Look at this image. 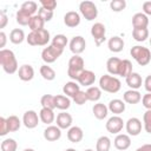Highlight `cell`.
<instances>
[{"label": "cell", "mask_w": 151, "mask_h": 151, "mask_svg": "<svg viewBox=\"0 0 151 151\" xmlns=\"http://www.w3.org/2000/svg\"><path fill=\"white\" fill-rule=\"evenodd\" d=\"M0 64L4 71L8 74H13L18 71V61L15 54L11 50H1L0 51Z\"/></svg>", "instance_id": "obj_1"}, {"label": "cell", "mask_w": 151, "mask_h": 151, "mask_svg": "<svg viewBox=\"0 0 151 151\" xmlns=\"http://www.w3.org/2000/svg\"><path fill=\"white\" fill-rule=\"evenodd\" d=\"M84 65H85L84 59H83L80 55L74 54V55L71 57L70 60H68L67 76H68L71 79L78 81V78L80 77V74H81L83 71L85 70V68H84Z\"/></svg>", "instance_id": "obj_2"}, {"label": "cell", "mask_w": 151, "mask_h": 151, "mask_svg": "<svg viewBox=\"0 0 151 151\" xmlns=\"http://www.w3.org/2000/svg\"><path fill=\"white\" fill-rule=\"evenodd\" d=\"M130 54L140 66H146L151 61V52L147 47L136 45L130 50Z\"/></svg>", "instance_id": "obj_3"}, {"label": "cell", "mask_w": 151, "mask_h": 151, "mask_svg": "<svg viewBox=\"0 0 151 151\" xmlns=\"http://www.w3.org/2000/svg\"><path fill=\"white\" fill-rule=\"evenodd\" d=\"M120 80L113 76L110 74H104L99 79V87L109 93H117L120 90Z\"/></svg>", "instance_id": "obj_4"}, {"label": "cell", "mask_w": 151, "mask_h": 151, "mask_svg": "<svg viewBox=\"0 0 151 151\" xmlns=\"http://www.w3.org/2000/svg\"><path fill=\"white\" fill-rule=\"evenodd\" d=\"M79 11L81 13V15L87 20V21H92L97 18L98 15V9H97V6L94 2L92 1H88V0H85V1H81L79 4Z\"/></svg>", "instance_id": "obj_5"}, {"label": "cell", "mask_w": 151, "mask_h": 151, "mask_svg": "<svg viewBox=\"0 0 151 151\" xmlns=\"http://www.w3.org/2000/svg\"><path fill=\"white\" fill-rule=\"evenodd\" d=\"M105 34H106V28L105 25L101 22H96L91 27V35L94 39V44L97 46H100L105 41Z\"/></svg>", "instance_id": "obj_6"}, {"label": "cell", "mask_w": 151, "mask_h": 151, "mask_svg": "<svg viewBox=\"0 0 151 151\" xmlns=\"http://www.w3.org/2000/svg\"><path fill=\"white\" fill-rule=\"evenodd\" d=\"M61 54H63V50H59V48L54 47L53 45H50V46H47V47H45L42 50V52H41V59L46 64H52Z\"/></svg>", "instance_id": "obj_7"}, {"label": "cell", "mask_w": 151, "mask_h": 151, "mask_svg": "<svg viewBox=\"0 0 151 151\" xmlns=\"http://www.w3.org/2000/svg\"><path fill=\"white\" fill-rule=\"evenodd\" d=\"M105 127L110 133L118 134L124 127V120L119 116H113V117L109 118V120L105 124Z\"/></svg>", "instance_id": "obj_8"}, {"label": "cell", "mask_w": 151, "mask_h": 151, "mask_svg": "<svg viewBox=\"0 0 151 151\" xmlns=\"http://www.w3.org/2000/svg\"><path fill=\"white\" fill-rule=\"evenodd\" d=\"M85 47H86V41L81 35H76L70 41V50L73 54L79 55L85 51Z\"/></svg>", "instance_id": "obj_9"}, {"label": "cell", "mask_w": 151, "mask_h": 151, "mask_svg": "<svg viewBox=\"0 0 151 151\" xmlns=\"http://www.w3.org/2000/svg\"><path fill=\"white\" fill-rule=\"evenodd\" d=\"M39 120H40V118H39L38 113L35 111H33V110L26 111L24 113V116H22V123H24V125L27 129H34V127H37L38 124H39Z\"/></svg>", "instance_id": "obj_10"}, {"label": "cell", "mask_w": 151, "mask_h": 151, "mask_svg": "<svg viewBox=\"0 0 151 151\" xmlns=\"http://www.w3.org/2000/svg\"><path fill=\"white\" fill-rule=\"evenodd\" d=\"M125 127L129 136H138L142 132V122L138 118L132 117L126 122Z\"/></svg>", "instance_id": "obj_11"}, {"label": "cell", "mask_w": 151, "mask_h": 151, "mask_svg": "<svg viewBox=\"0 0 151 151\" xmlns=\"http://www.w3.org/2000/svg\"><path fill=\"white\" fill-rule=\"evenodd\" d=\"M61 137V129L55 125H50L44 130V138L47 142H55L59 140Z\"/></svg>", "instance_id": "obj_12"}, {"label": "cell", "mask_w": 151, "mask_h": 151, "mask_svg": "<svg viewBox=\"0 0 151 151\" xmlns=\"http://www.w3.org/2000/svg\"><path fill=\"white\" fill-rule=\"evenodd\" d=\"M113 144H114V147L118 149V150H126L130 147L131 145V138L129 134H125V133H118L113 140Z\"/></svg>", "instance_id": "obj_13"}, {"label": "cell", "mask_w": 151, "mask_h": 151, "mask_svg": "<svg viewBox=\"0 0 151 151\" xmlns=\"http://www.w3.org/2000/svg\"><path fill=\"white\" fill-rule=\"evenodd\" d=\"M72 116L65 111L58 113L57 116V126L60 127L61 130H65V129H70L71 125H72Z\"/></svg>", "instance_id": "obj_14"}, {"label": "cell", "mask_w": 151, "mask_h": 151, "mask_svg": "<svg viewBox=\"0 0 151 151\" xmlns=\"http://www.w3.org/2000/svg\"><path fill=\"white\" fill-rule=\"evenodd\" d=\"M18 76H19V79L20 80H22V81H29L34 77V68L31 65L25 64V65H22V66L19 67Z\"/></svg>", "instance_id": "obj_15"}, {"label": "cell", "mask_w": 151, "mask_h": 151, "mask_svg": "<svg viewBox=\"0 0 151 151\" xmlns=\"http://www.w3.org/2000/svg\"><path fill=\"white\" fill-rule=\"evenodd\" d=\"M94 81H96V74L90 70H84L83 73L80 74V77L78 78V83L81 86L90 87L91 85L94 84Z\"/></svg>", "instance_id": "obj_16"}, {"label": "cell", "mask_w": 151, "mask_h": 151, "mask_svg": "<svg viewBox=\"0 0 151 151\" xmlns=\"http://www.w3.org/2000/svg\"><path fill=\"white\" fill-rule=\"evenodd\" d=\"M64 24L67 27H77L80 24V15L79 13L74 12V11H70L64 15Z\"/></svg>", "instance_id": "obj_17"}, {"label": "cell", "mask_w": 151, "mask_h": 151, "mask_svg": "<svg viewBox=\"0 0 151 151\" xmlns=\"http://www.w3.org/2000/svg\"><path fill=\"white\" fill-rule=\"evenodd\" d=\"M124 45H125V44H124V40H123L120 37H118V35L111 37V38L109 39V41H107V47H109V50H110L111 52H113V53H118V52L123 51Z\"/></svg>", "instance_id": "obj_18"}, {"label": "cell", "mask_w": 151, "mask_h": 151, "mask_svg": "<svg viewBox=\"0 0 151 151\" xmlns=\"http://www.w3.org/2000/svg\"><path fill=\"white\" fill-rule=\"evenodd\" d=\"M122 59L117 57H111L106 61V70L111 76H118L119 74V67H120Z\"/></svg>", "instance_id": "obj_19"}, {"label": "cell", "mask_w": 151, "mask_h": 151, "mask_svg": "<svg viewBox=\"0 0 151 151\" xmlns=\"http://www.w3.org/2000/svg\"><path fill=\"white\" fill-rule=\"evenodd\" d=\"M149 18L144 13H136L132 17V26L133 28H147Z\"/></svg>", "instance_id": "obj_20"}, {"label": "cell", "mask_w": 151, "mask_h": 151, "mask_svg": "<svg viewBox=\"0 0 151 151\" xmlns=\"http://www.w3.org/2000/svg\"><path fill=\"white\" fill-rule=\"evenodd\" d=\"M125 80H126L127 86H129L131 90H138V88L142 86V84H143L142 77H140V74L137 73V72H132L130 76H127V77L125 78Z\"/></svg>", "instance_id": "obj_21"}, {"label": "cell", "mask_w": 151, "mask_h": 151, "mask_svg": "<svg viewBox=\"0 0 151 151\" xmlns=\"http://www.w3.org/2000/svg\"><path fill=\"white\" fill-rule=\"evenodd\" d=\"M84 137V132L79 126H71L67 131V139L71 143H79Z\"/></svg>", "instance_id": "obj_22"}, {"label": "cell", "mask_w": 151, "mask_h": 151, "mask_svg": "<svg viewBox=\"0 0 151 151\" xmlns=\"http://www.w3.org/2000/svg\"><path fill=\"white\" fill-rule=\"evenodd\" d=\"M123 99L127 104H138L142 100V94L137 90H129L123 94Z\"/></svg>", "instance_id": "obj_23"}, {"label": "cell", "mask_w": 151, "mask_h": 151, "mask_svg": "<svg viewBox=\"0 0 151 151\" xmlns=\"http://www.w3.org/2000/svg\"><path fill=\"white\" fill-rule=\"evenodd\" d=\"M92 112H93V114H94V117H96L97 119L101 120V119H104V118L107 117L109 107H107L105 104H103V103H97V104L93 105Z\"/></svg>", "instance_id": "obj_24"}, {"label": "cell", "mask_w": 151, "mask_h": 151, "mask_svg": "<svg viewBox=\"0 0 151 151\" xmlns=\"http://www.w3.org/2000/svg\"><path fill=\"white\" fill-rule=\"evenodd\" d=\"M109 111H111L114 114H120L125 111V101L120 99H112L109 103Z\"/></svg>", "instance_id": "obj_25"}, {"label": "cell", "mask_w": 151, "mask_h": 151, "mask_svg": "<svg viewBox=\"0 0 151 151\" xmlns=\"http://www.w3.org/2000/svg\"><path fill=\"white\" fill-rule=\"evenodd\" d=\"M79 91H80V85H78L76 81H67L63 87L64 94L66 97H71V98H73Z\"/></svg>", "instance_id": "obj_26"}, {"label": "cell", "mask_w": 151, "mask_h": 151, "mask_svg": "<svg viewBox=\"0 0 151 151\" xmlns=\"http://www.w3.org/2000/svg\"><path fill=\"white\" fill-rule=\"evenodd\" d=\"M54 104L58 110L65 111L71 106V100L68 97H66L64 94H57V96H54Z\"/></svg>", "instance_id": "obj_27"}, {"label": "cell", "mask_w": 151, "mask_h": 151, "mask_svg": "<svg viewBox=\"0 0 151 151\" xmlns=\"http://www.w3.org/2000/svg\"><path fill=\"white\" fill-rule=\"evenodd\" d=\"M39 118H40V120H41L44 124L50 125L51 123L54 122L55 114H54L53 110L46 109V107H41V110H40V112H39Z\"/></svg>", "instance_id": "obj_28"}, {"label": "cell", "mask_w": 151, "mask_h": 151, "mask_svg": "<svg viewBox=\"0 0 151 151\" xmlns=\"http://www.w3.org/2000/svg\"><path fill=\"white\" fill-rule=\"evenodd\" d=\"M25 39H26V37H25V33H24V31H22L21 28H14V29H12L11 33H9V40H11V42H13L14 45L21 44Z\"/></svg>", "instance_id": "obj_29"}, {"label": "cell", "mask_w": 151, "mask_h": 151, "mask_svg": "<svg viewBox=\"0 0 151 151\" xmlns=\"http://www.w3.org/2000/svg\"><path fill=\"white\" fill-rule=\"evenodd\" d=\"M35 37H37V45L38 46H45L48 44L51 37H50V32L45 28L37 31L35 32Z\"/></svg>", "instance_id": "obj_30"}, {"label": "cell", "mask_w": 151, "mask_h": 151, "mask_svg": "<svg viewBox=\"0 0 151 151\" xmlns=\"http://www.w3.org/2000/svg\"><path fill=\"white\" fill-rule=\"evenodd\" d=\"M111 140L107 136H101L97 139L96 143V151H110Z\"/></svg>", "instance_id": "obj_31"}, {"label": "cell", "mask_w": 151, "mask_h": 151, "mask_svg": "<svg viewBox=\"0 0 151 151\" xmlns=\"http://www.w3.org/2000/svg\"><path fill=\"white\" fill-rule=\"evenodd\" d=\"M86 96L90 101H98L101 97V88L98 86H90L86 90Z\"/></svg>", "instance_id": "obj_32"}, {"label": "cell", "mask_w": 151, "mask_h": 151, "mask_svg": "<svg viewBox=\"0 0 151 151\" xmlns=\"http://www.w3.org/2000/svg\"><path fill=\"white\" fill-rule=\"evenodd\" d=\"M44 25H45V21L37 14V15H33L29 24H28V27L31 28V32H37V31H40L44 28Z\"/></svg>", "instance_id": "obj_33"}, {"label": "cell", "mask_w": 151, "mask_h": 151, "mask_svg": "<svg viewBox=\"0 0 151 151\" xmlns=\"http://www.w3.org/2000/svg\"><path fill=\"white\" fill-rule=\"evenodd\" d=\"M132 73V63L127 59H123L120 63V67H119V74L120 77L126 78L127 76H130Z\"/></svg>", "instance_id": "obj_34"}, {"label": "cell", "mask_w": 151, "mask_h": 151, "mask_svg": "<svg viewBox=\"0 0 151 151\" xmlns=\"http://www.w3.org/2000/svg\"><path fill=\"white\" fill-rule=\"evenodd\" d=\"M132 37L136 41H145L149 38V29L147 28H133L132 29Z\"/></svg>", "instance_id": "obj_35"}, {"label": "cell", "mask_w": 151, "mask_h": 151, "mask_svg": "<svg viewBox=\"0 0 151 151\" xmlns=\"http://www.w3.org/2000/svg\"><path fill=\"white\" fill-rule=\"evenodd\" d=\"M40 76L45 79V80H48V81H51V80H53L54 78H55V71L51 67V66H48V65H42V66H40Z\"/></svg>", "instance_id": "obj_36"}, {"label": "cell", "mask_w": 151, "mask_h": 151, "mask_svg": "<svg viewBox=\"0 0 151 151\" xmlns=\"http://www.w3.org/2000/svg\"><path fill=\"white\" fill-rule=\"evenodd\" d=\"M67 42H68V41H67L66 35H64V34H57V35H54V37H53L51 45H53L54 47H57V48H59V50H63V51H64V48L66 47Z\"/></svg>", "instance_id": "obj_37"}, {"label": "cell", "mask_w": 151, "mask_h": 151, "mask_svg": "<svg viewBox=\"0 0 151 151\" xmlns=\"http://www.w3.org/2000/svg\"><path fill=\"white\" fill-rule=\"evenodd\" d=\"M20 9H21L22 12L27 13L28 15L33 17L34 13L38 11V5H37V2H34V1H25V2L21 5Z\"/></svg>", "instance_id": "obj_38"}, {"label": "cell", "mask_w": 151, "mask_h": 151, "mask_svg": "<svg viewBox=\"0 0 151 151\" xmlns=\"http://www.w3.org/2000/svg\"><path fill=\"white\" fill-rule=\"evenodd\" d=\"M40 104H41L42 107L54 110V109H55L54 96H52V94H44V96L41 97V99H40Z\"/></svg>", "instance_id": "obj_39"}, {"label": "cell", "mask_w": 151, "mask_h": 151, "mask_svg": "<svg viewBox=\"0 0 151 151\" xmlns=\"http://www.w3.org/2000/svg\"><path fill=\"white\" fill-rule=\"evenodd\" d=\"M18 144L13 138H7L1 142V151H17Z\"/></svg>", "instance_id": "obj_40"}, {"label": "cell", "mask_w": 151, "mask_h": 151, "mask_svg": "<svg viewBox=\"0 0 151 151\" xmlns=\"http://www.w3.org/2000/svg\"><path fill=\"white\" fill-rule=\"evenodd\" d=\"M15 19H17V22H18L19 25H21V26H27V25L29 24L31 19H32V17H31V15H28L27 13L22 12L21 9H19V11L17 12Z\"/></svg>", "instance_id": "obj_41"}, {"label": "cell", "mask_w": 151, "mask_h": 151, "mask_svg": "<svg viewBox=\"0 0 151 151\" xmlns=\"http://www.w3.org/2000/svg\"><path fill=\"white\" fill-rule=\"evenodd\" d=\"M7 123H8V127H9V132H15L20 129L21 126V122L17 116H9L7 118Z\"/></svg>", "instance_id": "obj_42"}, {"label": "cell", "mask_w": 151, "mask_h": 151, "mask_svg": "<svg viewBox=\"0 0 151 151\" xmlns=\"http://www.w3.org/2000/svg\"><path fill=\"white\" fill-rule=\"evenodd\" d=\"M126 7V1L125 0H112L110 2V8L113 12H120L123 9H125Z\"/></svg>", "instance_id": "obj_43"}, {"label": "cell", "mask_w": 151, "mask_h": 151, "mask_svg": "<svg viewBox=\"0 0 151 151\" xmlns=\"http://www.w3.org/2000/svg\"><path fill=\"white\" fill-rule=\"evenodd\" d=\"M73 101L77 104V105H84L88 99H87V96H86V91H79L73 98Z\"/></svg>", "instance_id": "obj_44"}, {"label": "cell", "mask_w": 151, "mask_h": 151, "mask_svg": "<svg viewBox=\"0 0 151 151\" xmlns=\"http://www.w3.org/2000/svg\"><path fill=\"white\" fill-rule=\"evenodd\" d=\"M143 123L144 129L147 133H151V110H146V112L143 116Z\"/></svg>", "instance_id": "obj_45"}, {"label": "cell", "mask_w": 151, "mask_h": 151, "mask_svg": "<svg viewBox=\"0 0 151 151\" xmlns=\"http://www.w3.org/2000/svg\"><path fill=\"white\" fill-rule=\"evenodd\" d=\"M38 15H39L44 21H50V20L53 18V11H48V9H45V8L40 7L39 11H38Z\"/></svg>", "instance_id": "obj_46"}, {"label": "cell", "mask_w": 151, "mask_h": 151, "mask_svg": "<svg viewBox=\"0 0 151 151\" xmlns=\"http://www.w3.org/2000/svg\"><path fill=\"white\" fill-rule=\"evenodd\" d=\"M9 132V127H8V123H7V118L1 117L0 118V136H6Z\"/></svg>", "instance_id": "obj_47"}, {"label": "cell", "mask_w": 151, "mask_h": 151, "mask_svg": "<svg viewBox=\"0 0 151 151\" xmlns=\"http://www.w3.org/2000/svg\"><path fill=\"white\" fill-rule=\"evenodd\" d=\"M40 5L42 8L48 9V11H53L57 7V1L55 0H41Z\"/></svg>", "instance_id": "obj_48"}, {"label": "cell", "mask_w": 151, "mask_h": 151, "mask_svg": "<svg viewBox=\"0 0 151 151\" xmlns=\"http://www.w3.org/2000/svg\"><path fill=\"white\" fill-rule=\"evenodd\" d=\"M142 104L146 110H151V93H146L143 96Z\"/></svg>", "instance_id": "obj_49"}, {"label": "cell", "mask_w": 151, "mask_h": 151, "mask_svg": "<svg viewBox=\"0 0 151 151\" xmlns=\"http://www.w3.org/2000/svg\"><path fill=\"white\" fill-rule=\"evenodd\" d=\"M26 40H27V44H28V45H31V46H38V45H37L35 32H31V33H28V35L26 37Z\"/></svg>", "instance_id": "obj_50"}, {"label": "cell", "mask_w": 151, "mask_h": 151, "mask_svg": "<svg viewBox=\"0 0 151 151\" xmlns=\"http://www.w3.org/2000/svg\"><path fill=\"white\" fill-rule=\"evenodd\" d=\"M7 21H8L7 15L5 14L4 11H1L0 12V28H5V26L7 25Z\"/></svg>", "instance_id": "obj_51"}, {"label": "cell", "mask_w": 151, "mask_h": 151, "mask_svg": "<svg viewBox=\"0 0 151 151\" xmlns=\"http://www.w3.org/2000/svg\"><path fill=\"white\" fill-rule=\"evenodd\" d=\"M143 13L145 15H151V1H145L143 4Z\"/></svg>", "instance_id": "obj_52"}, {"label": "cell", "mask_w": 151, "mask_h": 151, "mask_svg": "<svg viewBox=\"0 0 151 151\" xmlns=\"http://www.w3.org/2000/svg\"><path fill=\"white\" fill-rule=\"evenodd\" d=\"M144 87H145V90L149 93H151V74H149L145 78V80H144Z\"/></svg>", "instance_id": "obj_53"}, {"label": "cell", "mask_w": 151, "mask_h": 151, "mask_svg": "<svg viewBox=\"0 0 151 151\" xmlns=\"http://www.w3.org/2000/svg\"><path fill=\"white\" fill-rule=\"evenodd\" d=\"M0 40H1L0 47H1V50H4V47L6 45V34H5V32H0Z\"/></svg>", "instance_id": "obj_54"}, {"label": "cell", "mask_w": 151, "mask_h": 151, "mask_svg": "<svg viewBox=\"0 0 151 151\" xmlns=\"http://www.w3.org/2000/svg\"><path fill=\"white\" fill-rule=\"evenodd\" d=\"M136 151H151V144H144V145L139 146Z\"/></svg>", "instance_id": "obj_55"}, {"label": "cell", "mask_w": 151, "mask_h": 151, "mask_svg": "<svg viewBox=\"0 0 151 151\" xmlns=\"http://www.w3.org/2000/svg\"><path fill=\"white\" fill-rule=\"evenodd\" d=\"M65 151H77L76 149H72V147H68V149H66Z\"/></svg>", "instance_id": "obj_56"}, {"label": "cell", "mask_w": 151, "mask_h": 151, "mask_svg": "<svg viewBox=\"0 0 151 151\" xmlns=\"http://www.w3.org/2000/svg\"><path fill=\"white\" fill-rule=\"evenodd\" d=\"M24 151H34V150H33V149H25Z\"/></svg>", "instance_id": "obj_57"}, {"label": "cell", "mask_w": 151, "mask_h": 151, "mask_svg": "<svg viewBox=\"0 0 151 151\" xmlns=\"http://www.w3.org/2000/svg\"><path fill=\"white\" fill-rule=\"evenodd\" d=\"M84 151H94V150H92V149H86V150H84Z\"/></svg>", "instance_id": "obj_58"}, {"label": "cell", "mask_w": 151, "mask_h": 151, "mask_svg": "<svg viewBox=\"0 0 151 151\" xmlns=\"http://www.w3.org/2000/svg\"><path fill=\"white\" fill-rule=\"evenodd\" d=\"M150 45H151V38H150Z\"/></svg>", "instance_id": "obj_59"}]
</instances>
